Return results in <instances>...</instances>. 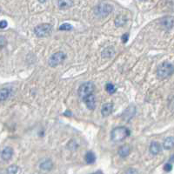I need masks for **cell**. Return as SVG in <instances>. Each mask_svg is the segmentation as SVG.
<instances>
[{
	"label": "cell",
	"mask_w": 174,
	"mask_h": 174,
	"mask_svg": "<svg viewBox=\"0 0 174 174\" xmlns=\"http://www.w3.org/2000/svg\"><path fill=\"white\" fill-rule=\"evenodd\" d=\"M150 153L153 154V155H158V153H160L161 150H162V147H161V144L157 142V141H153L151 144H150Z\"/></svg>",
	"instance_id": "8fae6325"
},
{
	"label": "cell",
	"mask_w": 174,
	"mask_h": 174,
	"mask_svg": "<svg viewBox=\"0 0 174 174\" xmlns=\"http://www.w3.org/2000/svg\"><path fill=\"white\" fill-rule=\"evenodd\" d=\"M84 160L87 164H92L96 160V155L92 152H88L84 156Z\"/></svg>",
	"instance_id": "ac0fdd59"
},
{
	"label": "cell",
	"mask_w": 174,
	"mask_h": 174,
	"mask_svg": "<svg viewBox=\"0 0 174 174\" xmlns=\"http://www.w3.org/2000/svg\"><path fill=\"white\" fill-rule=\"evenodd\" d=\"M170 160H171L172 162H174V155H173V156L171 157V158H170Z\"/></svg>",
	"instance_id": "83f0119b"
},
{
	"label": "cell",
	"mask_w": 174,
	"mask_h": 174,
	"mask_svg": "<svg viewBox=\"0 0 174 174\" xmlns=\"http://www.w3.org/2000/svg\"><path fill=\"white\" fill-rule=\"evenodd\" d=\"M7 25H8V24L5 20L0 21V29H4L7 27Z\"/></svg>",
	"instance_id": "484cf974"
},
{
	"label": "cell",
	"mask_w": 174,
	"mask_h": 174,
	"mask_svg": "<svg viewBox=\"0 0 174 174\" xmlns=\"http://www.w3.org/2000/svg\"><path fill=\"white\" fill-rule=\"evenodd\" d=\"M84 102L85 104V105H86V107L89 109V110H94L95 108H96V98H95V96H94V94H92V95H90L89 97H87L84 100Z\"/></svg>",
	"instance_id": "9c48e42d"
},
{
	"label": "cell",
	"mask_w": 174,
	"mask_h": 174,
	"mask_svg": "<svg viewBox=\"0 0 174 174\" xmlns=\"http://www.w3.org/2000/svg\"><path fill=\"white\" fill-rule=\"evenodd\" d=\"M93 91H94V84L92 82H86L82 84L79 86L78 93L79 98L84 101L87 97L93 94Z\"/></svg>",
	"instance_id": "277c9868"
},
{
	"label": "cell",
	"mask_w": 174,
	"mask_h": 174,
	"mask_svg": "<svg viewBox=\"0 0 174 174\" xmlns=\"http://www.w3.org/2000/svg\"><path fill=\"white\" fill-rule=\"evenodd\" d=\"M174 73V65L169 62L162 63L157 70V76L160 79L167 78Z\"/></svg>",
	"instance_id": "6da1fadb"
},
{
	"label": "cell",
	"mask_w": 174,
	"mask_h": 174,
	"mask_svg": "<svg viewBox=\"0 0 174 174\" xmlns=\"http://www.w3.org/2000/svg\"><path fill=\"white\" fill-rule=\"evenodd\" d=\"M126 22H127V18L124 15H118L115 19L114 24H115V26L117 27H122L126 24Z\"/></svg>",
	"instance_id": "7c38bea8"
},
{
	"label": "cell",
	"mask_w": 174,
	"mask_h": 174,
	"mask_svg": "<svg viewBox=\"0 0 174 174\" xmlns=\"http://www.w3.org/2000/svg\"><path fill=\"white\" fill-rule=\"evenodd\" d=\"M121 39H122L123 43H126V42L128 41V39H129V34H127V33L124 34L123 36H122V38H121Z\"/></svg>",
	"instance_id": "4316f807"
},
{
	"label": "cell",
	"mask_w": 174,
	"mask_h": 174,
	"mask_svg": "<svg viewBox=\"0 0 174 174\" xmlns=\"http://www.w3.org/2000/svg\"><path fill=\"white\" fill-rule=\"evenodd\" d=\"M53 166L52 161L51 159H46L40 164V169L44 171H50Z\"/></svg>",
	"instance_id": "2e32d148"
},
{
	"label": "cell",
	"mask_w": 174,
	"mask_h": 174,
	"mask_svg": "<svg viewBox=\"0 0 174 174\" xmlns=\"http://www.w3.org/2000/svg\"><path fill=\"white\" fill-rule=\"evenodd\" d=\"M18 172H19V167L17 165H14V164L9 166L7 169V173L9 174H17Z\"/></svg>",
	"instance_id": "44dd1931"
},
{
	"label": "cell",
	"mask_w": 174,
	"mask_h": 174,
	"mask_svg": "<svg viewBox=\"0 0 174 174\" xmlns=\"http://www.w3.org/2000/svg\"><path fill=\"white\" fill-rule=\"evenodd\" d=\"M72 28L73 27H72L70 24H68V23L63 24H61L59 26V30L60 31H71V30H72Z\"/></svg>",
	"instance_id": "7402d4cb"
},
{
	"label": "cell",
	"mask_w": 174,
	"mask_h": 174,
	"mask_svg": "<svg viewBox=\"0 0 174 174\" xmlns=\"http://www.w3.org/2000/svg\"><path fill=\"white\" fill-rule=\"evenodd\" d=\"M10 96V91L6 88H3L0 90V101L6 100Z\"/></svg>",
	"instance_id": "d6986e66"
},
{
	"label": "cell",
	"mask_w": 174,
	"mask_h": 174,
	"mask_svg": "<svg viewBox=\"0 0 174 174\" xmlns=\"http://www.w3.org/2000/svg\"><path fill=\"white\" fill-rule=\"evenodd\" d=\"M114 54H115L114 48H113V47H107V48H105V49L102 51L101 56H102L103 58H113V56H114Z\"/></svg>",
	"instance_id": "9a60e30c"
},
{
	"label": "cell",
	"mask_w": 174,
	"mask_h": 174,
	"mask_svg": "<svg viewBox=\"0 0 174 174\" xmlns=\"http://www.w3.org/2000/svg\"><path fill=\"white\" fill-rule=\"evenodd\" d=\"M161 24L164 28L167 29V30H170V29L173 28L174 17H172V16L164 17V19H162V20H161Z\"/></svg>",
	"instance_id": "52a82bcc"
},
{
	"label": "cell",
	"mask_w": 174,
	"mask_h": 174,
	"mask_svg": "<svg viewBox=\"0 0 174 174\" xmlns=\"http://www.w3.org/2000/svg\"><path fill=\"white\" fill-rule=\"evenodd\" d=\"M131 152V148L128 144H124L119 149H118V155L121 158H125L127 157Z\"/></svg>",
	"instance_id": "4fadbf2b"
},
{
	"label": "cell",
	"mask_w": 174,
	"mask_h": 174,
	"mask_svg": "<svg viewBox=\"0 0 174 174\" xmlns=\"http://www.w3.org/2000/svg\"><path fill=\"white\" fill-rule=\"evenodd\" d=\"M125 174H138V172L137 169H134V168H129L126 172Z\"/></svg>",
	"instance_id": "d4e9b609"
},
{
	"label": "cell",
	"mask_w": 174,
	"mask_h": 174,
	"mask_svg": "<svg viewBox=\"0 0 174 174\" xmlns=\"http://www.w3.org/2000/svg\"><path fill=\"white\" fill-rule=\"evenodd\" d=\"M130 135V131L124 126L114 128L111 133V138L114 142H120Z\"/></svg>",
	"instance_id": "7a4b0ae2"
},
{
	"label": "cell",
	"mask_w": 174,
	"mask_h": 174,
	"mask_svg": "<svg viewBox=\"0 0 174 174\" xmlns=\"http://www.w3.org/2000/svg\"><path fill=\"white\" fill-rule=\"evenodd\" d=\"M172 169H173V165H172L171 163H166V164L164 165V170L165 172H167V173L171 172Z\"/></svg>",
	"instance_id": "cb8c5ba5"
},
{
	"label": "cell",
	"mask_w": 174,
	"mask_h": 174,
	"mask_svg": "<svg viewBox=\"0 0 174 174\" xmlns=\"http://www.w3.org/2000/svg\"><path fill=\"white\" fill-rule=\"evenodd\" d=\"M113 11V6L107 3H100L94 9V14L98 18H105Z\"/></svg>",
	"instance_id": "3957f363"
},
{
	"label": "cell",
	"mask_w": 174,
	"mask_h": 174,
	"mask_svg": "<svg viewBox=\"0 0 174 174\" xmlns=\"http://www.w3.org/2000/svg\"><path fill=\"white\" fill-rule=\"evenodd\" d=\"M163 147L164 150H171L174 147V138L173 137H168L164 139L163 143Z\"/></svg>",
	"instance_id": "5bb4252c"
},
{
	"label": "cell",
	"mask_w": 174,
	"mask_h": 174,
	"mask_svg": "<svg viewBox=\"0 0 174 174\" xmlns=\"http://www.w3.org/2000/svg\"><path fill=\"white\" fill-rule=\"evenodd\" d=\"M65 58H66V56L63 51L55 52L54 54H52L50 57V58L48 60V64L51 67H56L58 64H62L64 60L65 59Z\"/></svg>",
	"instance_id": "8992f818"
},
{
	"label": "cell",
	"mask_w": 174,
	"mask_h": 174,
	"mask_svg": "<svg viewBox=\"0 0 174 174\" xmlns=\"http://www.w3.org/2000/svg\"><path fill=\"white\" fill-rule=\"evenodd\" d=\"M116 90H117V88H116V86L113 84H112V83L106 84V85H105V91L108 92L109 94H113L114 92H116Z\"/></svg>",
	"instance_id": "ffe728a7"
},
{
	"label": "cell",
	"mask_w": 174,
	"mask_h": 174,
	"mask_svg": "<svg viewBox=\"0 0 174 174\" xmlns=\"http://www.w3.org/2000/svg\"><path fill=\"white\" fill-rule=\"evenodd\" d=\"M73 4L72 1H68V0H62L58 2V5L59 7V9H68L70 7H72Z\"/></svg>",
	"instance_id": "e0dca14e"
},
{
	"label": "cell",
	"mask_w": 174,
	"mask_h": 174,
	"mask_svg": "<svg viewBox=\"0 0 174 174\" xmlns=\"http://www.w3.org/2000/svg\"><path fill=\"white\" fill-rule=\"evenodd\" d=\"M6 44H7V40H6V39H5L4 37H3V36H0V48H2V47L5 46V45H6Z\"/></svg>",
	"instance_id": "603a6c76"
},
{
	"label": "cell",
	"mask_w": 174,
	"mask_h": 174,
	"mask_svg": "<svg viewBox=\"0 0 174 174\" xmlns=\"http://www.w3.org/2000/svg\"><path fill=\"white\" fill-rule=\"evenodd\" d=\"M13 153H14L13 149H12L11 147H10V146H7V147H5V148L2 151V153H1V158H2L4 161H8V160H10V158H12Z\"/></svg>",
	"instance_id": "ba28073f"
},
{
	"label": "cell",
	"mask_w": 174,
	"mask_h": 174,
	"mask_svg": "<svg viewBox=\"0 0 174 174\" xmlns=\"http://www.w3.org/2000/svg\"><path fill=\"white\" fill-rule=\"evenodd\" d=\"M52 31V26L50 24H41L35 27L34 33L39 38H44L49 36Z\"/></svg>",
	"instance_id": "5b68a950"
},
{
	"label": "cell",
	"mask_w": 174,
	"mask_h": 174,
	"mask_svg": "<svg viewBox=\"0 0 174 174\" xmlns=\"http://www.w3.org/2000/svg\"><path fill=\"white\" fill-rule=\"evenodd\" d=\"M113 104L112 103H105L104 104L101 109V114L103 117H107L109 115H111L113 113Z\"/></svg>",
	"instance_id": "30bf717a"
}]
</instances>
